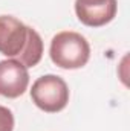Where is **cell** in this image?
<instances>
[{"instance_id": "6da1fadb", "label": "cell", "mask_w": 130, "mask_h": 131, "mask_svg": "<svg viewBox=\"0 0 130 131\" xmlns=\"http://www.w3.org/2000/svg\"><path fill=\"white\" fill-rule=\"evenodd\" d=\"M0 53L34 67L43 57V40L35 29L12 15H0Z\"/></svg>"}, {"instance_id": "7a4b0ae2", "label": "cell", "mask_w": 130, "mask_h": 131, "mask_svg": "<svg viewBox=\"0 0 130 131\" xmlns=\"http://www.w3.org/2000/svg\"><path fill=\"white\" fill-rule=\"evenodd\" d=\"M49 57L52 63L60 69H81L87 64L90 58V44L81 34L63 31L52 38Z\"/></svg>"}, {"instance_id": "3957f363", "label": "cell", "mask_w": 130, "mask_h": 131, "mask_svg": "<svg viewBox=\"0 0 130 131\" xmlns=\"http://www.w3.org/2000/svg\"><path fill=\"white\" fill-rule=\"evenodd\" d=\"M32 102L46 113H58L69 102V87L57 75H43L35 79L31 89Z\"/></svg>"}, {"instance_id": "277c9868", "label": "cell", "mask_w": 130, "mask_h": 131, "mask_svg": "<svg viewBox=\"0 0 130 131\" xmlns=\"http://www.w3.org/2000/svg\"><path fill=\"white\" fill-rule=\"evenodd\" d=\"M116 11V0H75V14L78 20L89 28H101L110 23Z\"/></svg>"}, {"instance_id": "5b68a950", "label": "cell", "mask_w": 130, "mask_h": 131, "mask_svg": "<svg viewBox=\"0 0 130 131\" xmlns=\"http://www.w3.org/2000/svg\"><path fill=\"white\" fill-rule=\"evenodd\" d=\"M29 85L28 69L17 60L0 61V96L15 99L22 96Z\"/></svg>"}, {"instance_id": "8992f818", "label": "cell", "mask_w": 130, "mask_h": 131, "mask_svg": "<svg viewBox=\"0 0 130 131\" xmlns=\"http://www.w3.org/2000/svg\"><path fill=\"white\" fill-rule=\"evenodd\" d=\"M0 131H14V114L3 105H0Z\"/></svg>"}]
</instances>
